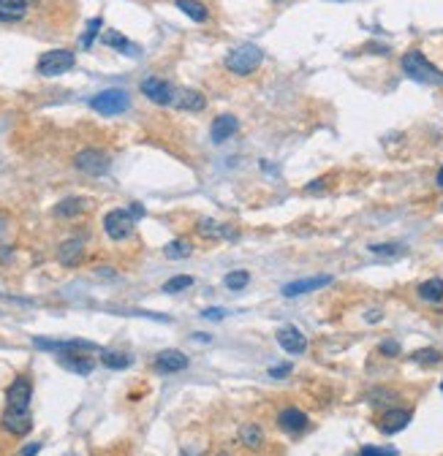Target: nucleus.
Instances as JSON below:
<instances>
[{
	"mask_svg": "<svg viewBox=\"0 0 443 456\" xmlns=\"http://www.w3.org/2000/svg\"><path fill=\"white\" fill-rule=\"evenodd\" d=\"M400 65H402V71L411 76V79H416V82L443 87V71L435 65V63L427 60V55H422V52L411 49V52H405V55H402Z\"/></svg>",
	"mask_w": 443,
	"mask_h": 456,
	"instance_id": "1",
	"label": "nucleus"
},
{
	"mask_svg": "<svg viewBox=\"0 0 443 456\" xmlns=\"http://www.w3.org/2000/svg\"><path fill=\"white\" fill-rule=\"evenodd\" d=\"M261 60H264V52H261L259 46L256 44H240V46H234L229 55H226V68L237 76H247L259 68Z\"/></svg>",
	"mask_w": 443,
	"mask_h": 456,
	"instance_id": "2",
	"label": "nucleus"
},
{
	"mask_svg": "<svg viewBox=\"0 0 443 456\" xmlns=\"http://www.w3.org/2000/svg\"><path fill=\"white\" fill-rule=\"evenodd\" d=\"M131 107V98H128V92L125 90H117V87H112V90H104L98 92V95H92L90 98V109H95L98 114H122L125 109Z\"/></svg>",
	"mask_w": 443,
	"mask_h": 456,
	"instance_id": "3",
	"label": "nucleus"
},
{
	"mask_svg": "<svg viewBox=\"0 0 443 456\" xmlns=\"http://www.w3.org/2000/svg\"><path fill=\"white\" fill-rule=\"evenodd\" d=\"M31 399H33V380L28 375H19L9 386V391H6V411L31 413Z\"/></svg>",
	"mask_w": 443,
	"mask_h": 456,
	"instance_id": "4",
	"label": "nucleus"
},
{
	"mask_svg": "<svg viewBox=\"0 0 443 456\" xmlns=\"http://www.w3.org/2000/svg\"><path fill=\"white\" fill-rule=\"evenodd\" d=\"M74 52H68V49H52V52H44L41 58H38V74L41 76H60L65 71H71L74 68Z\"/></svg>",
	"mask_w": 443,
	"mask_h": 456,
	"instance_id": "5",
	"label": "nucleus"
},
{
	"mask_svg": "<svg viewBox=\"0 0 443 456\" xmlns=\"http://www.w3.org/2000/svg\"><path fill=\"white\" fill-rule=\"evenodd\" d=\"M134 223L137 220H134V215L128 212V210H112L104 217V231H107L109 239L122 242V239H128L134 234Z\"/></svg>",
	"mask_w": 443,
	"mask_h": 456,
	"instance_id": "6",
	"label": "nucleus"
},
{
	"mask_svg": "<svg viewBox=\"0 0 443 456\" xmlns=\"http://www.w3.org/2000/svg\"><path fill=\"white\" fill-rule=\"evenodd\" d=\"M74 166H77L79 171H85V174H90V177H101V174H107V171H109L112 161H109V155L104 150L87 147V150L77 152V158H74Z\"/></svg>",
	"mask_w": 443,
	"mask_h": 456,
	"instance_id": "7",
	"label": "nucleus"
},
{
	"mask_svg": "<svg viewBox=\"0 0 443 456\" xmlns=\"http://www.w3.org/2000/svg\"><path fill=\"white\" fill-rule=\"evenodd\" d=\"M142 92L158 104V107H169V104H174V90H171V85L164 82L161 76H147L144 82H142Z\"/></svg>",
	"mask_w": 443,
	"mask_h": 456,
	"instance_id": "8",
	"label": "nucleus"
},
{
	"mask_svg": "<svg viewBox=\"0 0 443 456\" xmlns=\"http://www.w3.org/2000/svg\"><path fill=\"white\" fill-rule=\"evenodd\" d=\"M33 345L38 350H58V353H77V350H101L95 342L87 340H46V337H36Z\"/></svg>",
	"mask_w": 443,
	"mask_h": 456,
	"instance_id": "9",
	"label": "nucleus"
},
{
	"mask_svg": "<svg viewBox=\"0 0 443 456\" xmlns=\"http://www.w3.org/2000/svg\"><path fill=\"white\" fill-rule=\"evenodd\" d=\"M326 286H332V277L329 274H321V277H302V280H294L289 286H283V296H305V293H313V291H321Z\"/></svg>",
	"mask_w": 443,
	"mask_h": 456,
	"instance_id": "10",
	"label": "nucleus"
},
{
	"mask_svg": "<svg viewBox=\"0 0 443 456\" xmlns=\"http://www.w3.org/2000/svg\"><path fill=\"white\" fill-rule=\"evenodd\" d=\"M277 345L286 350L289 356H302L307 350V337L297 326H283L277 332Z\"/></svg>",
	"mask_w": 443,
	"mask_h": 456,
	"instance_id": "11",
	"label": "nucleus"
},
{
	"mask_svg": "<svg viewBox=\"0 0 443 456\" xmlns=\"http://www.w3.org/2000/svg\"><path fill=\"white\" fill-rule=\"evenodd\" d=\"M413 413L411 411H402V408H392V411H386L378 418V429H381L383 435H397L402 432L405 426L411 424Z\"/></svg>",
	"mask_w": 443,
	"mask_h": 456,
	"instance_id": "12",
	"label": "nucleus"
},
{
	"mask_svg": "<svg viewBox=\"0 0 443 456\" xmlns=\"http://www.w3.org/2000/svg\"><path fill=\"white\" fill-rule=\"evenodd\" d=\"M0 426L9 432V435H28L33 429V416L31 413H14V411H3V418H0Z\"/></svg>",
	"mask_w": 443,
	"mask_h": 456,
	"instance_id": "13",
	"label": "nucleus"
},
{
	"mask_svg": "<svg viewBox=\"0 0 443 456\" xmlns=\"http://www.w3.org/2000/svg\"><path fill=\"white\" fill-rule=\"evenodd\" d=\"M307 424H310V418L302 411H297V408H283L280 416H277V426L283 432H289V435H302Z\"/></svg>",
	"mask_w": 443,
	"mask_h": 456,
	"instance_id": "14",
	"label": "nucleus"
},
{
	"mask_svg": "<svg viewBox=\"0 0 443 456\" xmlns=\"http://www.w3.org/2000/svg\"><path fill=\"white\" fill-rule=\"evenodd\" d=\"M185 367H188V356H185L183 350H161L158 356H155V369L158 372H183Z\"/></svg>",
	"mask_w": 443,
	"mask_h": 456,
	"instance_id": "15",
	"label": "nucleus"
},
{
	"mask_svg": "<svg viewBox=\"0 0 443 456\" xmlns=\"http://www.w3.org/2000/svg\"><path fill=\"white\" fill-rule=\"evenodd\" d=\"M237 128H240L237 117H231V114H220V117L213 122V128H210V136H213L215 144H223L226 139H231L234 134H237Z\"/></svg>",
	"mask_w": 443,
	"mask_h": 456,
	"instance_id": "16",
	"label": "nucleus"
},
{
	"mask_svg": "<svg viewBox=\"0 0 443 456\" xmlns=\"http://www.w3.org/2000/svg\"><path fill=\"white\" fill-rule=\"evenodd\" d=\"M82 259H85V250H82V242H79V239H65V242L58 247V261H60L63 266H77Z\"/></svg>",
	"mask_w": 443,
	"mask_h": 456,
	"instance_id": "17",
	"label": "nucleus"
},
{
	"mask_svg": "<svg viewBox=\"0 0 443 456\" xmlns=\"http://www.w3.org/2000/svg\"><path fill=\"white\" fill-rule=\"evenodd\" d=\"M28 0H0V22H16L28 14Z\"/></svg>",
	"mask_w": 443,
	"mask_h": 456,
	"instance_id": "18",
	"label": "nucleus"
},
{
	"mask_svg": "<svg viewBox=\"0 0 443 456\" xmlns=\"http://www.w3.org/2000/svg\"><path fill=\"white\" fill-rule=\"evenodd\" d=\"M60 364L71 372H79V375H90L95 362L92 359H85V356H74V353H63L60 356Z\"/></svg>",
	"mask_w": 443,
	"mask_h": 456,
	"instance_id": "19",
	"label": "nucleus"
},
{
	"mask_svg": "<svg viewBox=\"0 0 443 456\" xmlns=\"http://www.w3.org/2000/svg\"><path fill=\"white\" fill-rule=\"evenodd\" d=\"M104 44L107 46H112V49H117V52H125V55H137L139 52V46L137 44H131L122 33H117V31H109V33H104Z\"/></svg>",
	"mask_w": 443,
	"mask_h": 456,
	"instance_id": "20",
	"label": "nucleus"
},
{
	"mask_svg": "<svg viewBox=\"0 0 443 456\" xmlns=\"http://www.w3.org/2000/svg\"><path fill=\"white\" fill-rule=\"evenodd\" d=\"M419 296L425 302H443V280L441 277H429L419 286Z\"/></svg>",
	"mask_w": 443,
	"mask_h": 456,
	"instance_id": "21",
	"label": "nucleus"
},
{
	"mask_svg": "<svg viewBox=\"0 0 443 456\" xmlns=\"http://www.w3.org/2000/svg\"><path fill=\"white\" fill-rule=\"evenodd\" d=\"M177 3V9L183 11L185 16H191L193 22H207V6L199 3V0H174Z\"/></svg>",
	"mask_w": 443,
	"mask_h": 456,
	"instance_id": "22",
	"label": "nucleus"
},
{
	"mask_svg": "<svg viewBox=\"0 0 443 456\" xmlns=\"http://www.w3.org/2000/svg\"><path fill=\"white\" fill-rule=\"evenodd\" d=\"M240 443H242L245 448H261V445H264V432H261V426H256V424L240 426Z\"/></svg>",
	"mask_w": 443,
	"mask_h": 456,
	"instance_id": "23",
	"label": "nucleus"
},
{
	"mask_svg": "<svg viewBox=\"0 0 443 456\" xmlns=\"http://www.w3.org/2000/svg\"><path fill=\"white\" fill-rule=\"evenodd\" d=\"M101 364L109 367V369H128L134 364V359L128 353H120V350H101Z\"/></svg>",
	"mask_w": 443,
	"mask_h": 456,
	"instance_id": "24",
	"label": "nucleus"
},
{
	"mask_svg": "<svg viewBox=\"0 0 443 456\" xmlns=\"http://www.w3.org/2000/svg\"><path fill=\"white\" fill-rule=\"evenodd\" d=\"M177 107L188 109V112H201V109L207 107V101H204V95L199 90H183L180 98H177Z\"/></svg>",
	"mask_w": 443,
	"mask_h": 456,
	"instance_id": "25",
	"label": "nucleus"
},
{
	"mask_svg": "<svg viewBox=\"0 0 443 456\" xmlns=\"http://www.w3.org/2000/svg\"><path fill=\"white\" fill-rule=\"evenodd\" d=\"M164 253H166V259H171V261L188 259V256L193 253V244L188 242V239H171V242L164 247Z\"/></svg>",
	"mask_w": 443,
	"mask_h": 456,
	"instance_id": "26",
	"label": "nucleus"
},
{
	"mask_svg": "<svg viewBox=\"0 0 443 456\" xmlns=\"http://www.w3.org/2000/svg\"><path fill=\"white\" fill-rule=\"evenodd\" d=\"M85 207H87L85 198H63L60 204L55 207V215H58V217H74V215H79Z\"/></svg>",
	"mask_w": 443,
	"mask_h": 456,
	"instance_id": "27",
	"label": "nucleus"
},
{
	"mask_svg": "<svg viewBox=\"0 0 443 456\" xmlns=\"http://www.w3.org/2000/svg\"><path fill=\"white\" fill-rule=\"evenodd\" d=\"M411 359L416 362V364H427V367H435L441 364V353L435 348H422V350H413Z\"/></svg>",
	"mask_w": 443,
	"mask_h": 456,
	"instance_id": "28",
	"label": "nucleus"
},
{
	"mask_svg": "<svg viewBox=\"0 0 443 456\" xmlns=\"http://www.w3.org/2000/svg\"><path fill=\"white\" fill-rule=\"evenodd\" d=\"M193 286V277H188V274H177V277H171L164 283V293H180V291H188Z\"/></svg>",
	"mask_w": 443,
	"mask_h": 456,
	"instance_id": "29",
	"label": "nucleus"
},
{
	"mask_svg": "<svg viewBox=\"0 0 443 456\" xmlns=\"http://www.w3.org/2000/svg\"><path fill=\"white\" fill-rule=\"evenodd\" d=\"M226 288H231V291H242L247 283H250V274L245 272V269H237V272H231V274H226Z\"/></svg>",
	"mask_w": 443,
	"mask_h": 456,
	"instance_id": "30",
	"label": "nucleus"
},
{
	"mask_svg": "<svg viewBox=\"0 0 443 456\" xmlns=\"http://www.w3.org/2000/svg\"><path fill=\"white\" fill-rule=\"evenodd\" d=\"M199 231L204 234V237H229V231H223V226H218L215 220H201L199 223Z\"/></svg>",
	"mask_w": 443,
	"mask_h": 456,
	"instance_id": "31",
	"label": "nucleus"
},
{
	"mask_svg": "<svg viewBox=\"0 0 443 456\" xmlns=\"http://www.w3.org/2000/svg\"><path fill=\"white\" fill-rule=\"evenodd\" d=\"M101 25H104V22H101L98 16L87 22V31H85V36H82V46H85V49H87V46H92V38L98 36V31H101Z\"/></svg>",
	"mask_w": 443,
	"mask_h": 456,
	"instance_id": "32",
	"label": "nucleus"
},
{
	"mask_svg": "<svg viewBox=\"0 0 443 456\" xmlns=\"http://www.w3.org/2000/svg\"><path fill=\"white\" fill-rule=\"evenodd\" d=\"M400 250H402V244H397V242H392V244H373L370 247V253H375V256H400Z\"/></svg>",
	"mask_w": 443,
	"mask_h": 456,
	"instance_id": "33",
	"label": "nucleus"
},
{
	"mask_svg": "<svg viewBox=\"0 0 443 456\" xmlns=\"http://www.w3.org/2000/svg\"><path fill=\"white\" fill-rule=\"evenodd\" d=\"M359 456H397L395 448H381V445H362Z\"/></svg>",
	"mask_w": 443,
	"mask_h": 456,
	"instance_id": "34",
	"label": "nucleus"
},
{
	"mask_svg": "<svg viewBox=\"0 0 443 456\" xmlns=\"http://www.w3.org/2000/svg\"><path fill=\"white\" fill-rule=\"evenodd\" d=\"M381 353H383V356H397L400 345L395 342V340H386V342H381Z\"/></svg>",
	"mask_w": 443,
	"mask_h": 456,
	"instance_id": "35",
	"label": "nucleus"
},
{
	"mask_svg": "<svg viewBox=\"0 0 443 456\" xmlns=\"http://www.w3.org/2000/svg\"><path fill=\"white\" fill-rule=\"evenodd\" d=\"M286 375H291V364H280V367H272V369H269V378H275V380L286 378Z\"/></svg>",
	"mask_w": 443,
	"mask_h": 456,
	"instance_id": "36",
	"label": "nucleus"
},
{
	"mask_svg": "<svg viewBox=\"0 0 443 456\" xmlns=\"http://www.w3.org/2000/svg\"><path fill=\"white\" fill-rule=\"evenodd\" d=\"M223 315H226V310H220V307H213V310H204V313H201V318L207 320H223Z\"/></svg>",
	"mask_w": 443,
	"mask_h": 456,
	"instance_id": "37",
	"label": "nucleus"
},
{
	"mask_svg": "<svg viewBox=\"0 0 443 456\" xmlns=\"http://www.w3.org/2000/svg\"><path fill=\"white\" fill-rule=\"evenodd\" d=\"M38 451H41V443H28V445L22 448V454H19V456H36Z\"/></svg>",
	"mask_w": 443,
	"mask_h": 456,
	"instance_id": "38",
	"label": "nucleus"
},
{
	"mask_svg": "<svg viewBox=\"0 0 443 456\" xmlns=\"http://www.w3.org/2000/svg\"><path fill=\"white\" fill-rule=\"evenodd\" d=\"M128 212L134 215V220H139V217H144V207H142V204H131Z\"/></svg>",
	"mask_w": 443,
	"mask_h": 456,
	"instance_id": "39",
	"label": "nucleus"
},
{
	"mask_svg": "<svg viewBox=\"0 0 443 456\" xmlns=\"http://www.w3.org/2000/svg\"><path fill=\"white\" fill-rule=\"evenodd\" d=\"M367 320H370V323H378V320H381V313H378V310H370V313H367Z\"/></svg>",
	"mask_w": 443,
	"mask_h": 456,
	"instance_id": "40",
	"label": "nucleus"
},
{
	"mask_svg": "<svg viewBox=\"0 0 443 456\" xmlns=\"http://www.w3.org/2000/svg\"><path fill=\"white\" fill-rule=\"evenodd\" d=\"M321 188H324V180H319V183H310L307 190H321Z\"/></svg>",
	"mask_w": 443,
	"mask_h": 456,
	"instance_id": "41",
	"label": "nucleus"
},
{
	"mask_svg": "<svg viewBox=\"0 0 443 456\" xmlns=\"http://www.w3.org/2000/svg\"><path fill=\"white\" fill-rule=\"evenodd\" d=\"M193 337H196L199 342H210V335H201V332H199V335H193Z\"/></svg>",
	"mask_w": 443,
	"mask_h": 456,
	"instance_id": "42",
	"label": "nucleus"
},
{
	"mask_svg": "<svg viewBox=\"0 0 443 456\" xmlns=\"http://www.w3.org/2000/svg\"><path fill=\"white\" fill-rule=\"evenodd\" d=\"M435 183H438V188H443V166L441 171H438V177H435Z\"/></svg>",
	"mask_w": 443,
	"mask_h": 456,
	"instance_id": "43",
	"label": "nucleus"
},
{
	"mask_svg": "<svg viewBox=\"0 0 443 456\" xmlns=\"http://www.w3.org/2000/svg\"><path fill=\"white\" fill-rule=\"evenodd\" d=\"M441 391H443V383H441Z\"/></svg>",
	"mask_w": 443,
	"mask_h": 456,
	"instance_id": "44",
	"label": "nucleus"
}]
</instances>
